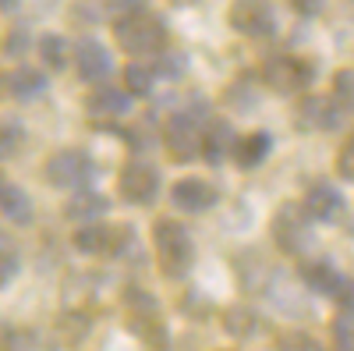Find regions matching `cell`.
Masks as SVG:
<instances>
[{"mask_svg": "<svg viewBox=\"0 0 354 351\" xmlns=\"http://www.w3.org/2000/svg\"><path fill=\"white\" fill-rule=\"evenodd\" d=\"M124 309H128V323L135 327L138 337L149 341V330L163 334L167 327L160 323V309H156V298L153 295H145V291H128V298H124ZM167 337V334H163Z\"/></svg>", "mask_w": 354, "mask_h": 351, "instance_id": "10", "label": "cell"}, {"mask_svg": "<svg viewBox=\"0 0 354 351\" xmlns=\"http://www.w3.org/2000/svg\"><path fill=\"white\" fill-rule=\"evenodd\" d=\"M113 36L128 53H156L163 50L167 43V21L160 15H149V11H131L124 18H117L113 25Z\"/></svg>", "mask_w": 354, "mask_h": 351, "instance_id": "3", "label": "cell"}, {"mask_svg": "<svg viewBox=\"0 0 354 351\" xmlns=\"http://www.w3.org/2000/svg\"><path fill=\"white\" fill-rule=\"evenodd\" d=\"M301 206H305V213H308L312 220L333 224V220H340V213H344V195H340V188L319 181V185H312V188L305 192Z\"/></svg>", "mask_w": 354, "mask_h": 351, "instance_id": "12", "label": "cell"}, {"mask_svg": "<svg viewBox=\"0 0 354 351\" xmlns=\"http://www.w3.org/2000/svg\"><path fill=\"white\" fill-rule=\"evenodd\" d=\"M223 330L230 334V337H252V334H259L262 330V323H259V316L248 309V305H234V309H227L223 312Z\"/></svg>", "mask_w": 354, "mask_h": 351, "instance_id": "20", "label": "cell"}, {"mask_svg": "<svg viewBox=\"0 0 354 351\" xmlns=\"http://www.w3.org/2000/svg\"><path fill=\"white\" fill-rule=\"evenodd\" d=\"M277 344H280V348H319L312 337H301V334H287V337H280Z\"/></svg>", "mask_w": 354, "mask_h": 351, "instance_id": "32", "label": "cell"}, {"mask_svg": "<svg viewBox=\"0 0 354 351\" xmlns=\"http://www.w3.org/2000/svg\"><path fill=\"white\" fill-rule=\"evenodd\" d=\"M227 18L241 36H252V39H266L277 33V15L270 0H230Z\"/></svg>", "mask_w": 354, "mask_h": 351, "instance_id": "7", "label": "cell"}, {"mask_svg": "<svg viewBox=\"0 0 354 351\" xmlns=\"http://www.w3.org/2000/svg\"><path fill=\"white\" fill-rule=\"evenodd\" d=\"M128 110H131V93L100 89L96 96H88V114H96V117H121Z\"/></svg>", "mask_w": 354, "mask_h": 351, "instance_id": "19", "label": "cell"}, {"mask_svg": "<svg viewBox=\"0 0 354 351\" xmlns=\"http://www.w3.org/2000/svg\"><path fill=\"white\" fill-rule=\"evenodd\" d=\"M270 234H273V245L283 252V255H294V259H305L315 252V231H312V217L305 213V206L298 202H283L277 210L273 224H270Z\"/></svg>", "mask_w": 354, "mask_h": 351, "instance_id": "2", "label": "cell"}, {"mask_svg": "<svg viewBox=\"0 0 354 351\" xmlns=\"http://www.w3.org/2000/svg\"><path fill=\"white\" fill-rule=\"evenodd\" d=\"M163 145L177 163H192L202 156V128L192 110H177L163 125Z\"/></svg>", "mask_w": 354, "mask_h": 351, "instance_id": "5", "label": "cell"}, {"mask_svg": "<svg viewBox=\"0 0 354 351\" xmlns=\"http://www.w3.org/2000/svg\"><path fill=\"white\" fill-rule=\"evenodd\" d=\"M333 341L340 348H354V312L344 309L337 319H333Z\"/></svg>", "mask_w": 354, "mask_h": 351, "instance_id": "27", "label": "cell"}, {"mask_svg": "<svg viewBox=\"0 0 354 351\" xmlns=\"http://www.w3.org/2000/svg\"><path fill=\"white\" fill-rule=\"evenodd\" d=\"M0 210H4L11 220H18V224L32 220V202H28V195L18 185H0Z\"/></svg>", "mask_w": 354, "mask_h": 351, "instance_id": "21", "label": "cell"}, {"mask_svg": "<svg viewBox=\"0 0 354 351\" xmlns=\"http://www.w3.org/2000/svg\"><path fill=\"white\" fill-rule=\"evenodd\" d=\"M25 145V128L15 117H0V160H11Z\"/></svg>", "mask_w": 354, "mask_h": 351, "instance_id": "23", "label": "cell"}, {"mask_svg": "<svg viewBox=\"0 0 354 351\" xmlns=\"http://www.w3.org/2000/svg\"><path fill=\"white\" fill-rule=\"evenodd\" d=\"M337 170H340V178L354 181V135L344 142V150H340V156H337Z\"/></svg>", "mask_w": 354, "mask_h": 351, "instance_id": "29", "label": "cell"}, {"mask_svg": "<svg viewBox=\"0 0 354 351\" xmlns=\"http://www.w3.org/2000/svg\"><path fill=\"white\" fill-rule=\"evenodd\" d=\"M287 4L298 11V15H305V18H315L322 8H326V0H287Z\"/></svg>", "mask_w": 354, "mask_h": 351, "instance_id": "30", "label": "cell"}, {"mask_svg": "<svg viewBox=\"0 0 354 351\" xmlns=\"http://www.w3.org/2000/svg\"><path fill=\"white\" fill-rule=\"evenodd\" d=\"M15 270H18V255H15V245H11V238H8V231L0 227V284H8Z\"/></svg>", "mask_w": 354, "mask_h": 351, "instance_id": "26", "label": "cell"}, {"mask_svg": "<svg viewBox=\"0 0 354 351\" xmlns=\"http://www.w3.org/2000/svg\"><path fill=\"white\" fill-rule=\"evenodd\" d=\"M234 142H238V135H234L230 121L213 117V121L202 128V156H205V163H223V156L234 153Z\"/></svg>", "mask_w": 354, "mask_h": 351, "instance_id": "14", "label": "cell"}, {"mask_svg": "<svg viewBox=\"0 0 354 351\" xmlns=\"http://www.w3.org/2000/svg\"><path fill=\"white\" fill-rule=\"evenodd\" d=\"M174 4H181V8H185V4H195V0H174Z\"/></svg>", "mask_w": 354, "mask_h": 351, "instance_id": "33", "label": "cell"}, {"mask_svg": "<svg viewBox=\"0 0 354 351\" xmlns=\"http://www.w3.org/2000/svg\"><path fill=\"white\" fill-rule=\"evenodd\" d=\"M121 195L131 206H153L160 199V170L145 160H128L121 170Z\"/></svg>", "mask_w": 354, "mask_h": 351, "instance_id": "8", "label": "cell"}, {"mask_svg": "<svg viewBox=\"0 0 354 351\" xmlns=\"http://www.w3.org/2000/svg\"><path fill=\"white\" fill-rule=\"evenodd\" d=\"M142 8L138 0H75V15L82 21H117Z\"/></svg>", "mask_w": 354, "mask_h": 351, "instance_id": "17", "label": "cell"}, {"mask_svg": "<svg viewBox=\"0 0 354 351\" xmlns=\"http://www.w3.org/2000/svg\"><path fill=\"white\" fill-rule=\"evenodd\" d=\"M160 71H163V78H177V71H185V57H181V53L163 57V61H160Z\"/></svg>", "mask_w": 354, "mask_h": 351, "instance_id": "31", "label": "cell"}, {"mask_svg": "<svg viewBox=\"0 0 354 351\" xmlns=\"http://www.w3.org/2000/svg\"><path fill=\"white\" fill-rule=\"evenodd\" d=\"M39 57H43V64L53 68V71H61L68 64V57H71V46L64 36H57V33H46L39 39Z\"/></svg>", "mask_w": 354, "mask_h": 351, "instance_id": "22", "label": "cell"}, {"mask_svg": "<svg viewBox=\"0 0 354 351\" xmlns=\"http://www.w3.org/2000/svg\"><path fill=\"white\" fill-rule=\"evenodd\" d=\"M43 85H46L43 71H32V68H18V71L8 75V89H11L15 96H36Z\"/></svg>", "mask_w": 354, "mask_h": 351, "instance_id": "24", "label": "cell"}, {"mask_svg": "<svg viewBox=\"0 0 354 351\" xmlns=\"http://www.w3.org/2000/svg\"><path fill=\"white\" fill-rule=\"evenodd\" d=\"M312 64L308 61H298V57H270L262 64V82L270 85L273 93L280 96H298L312 85Z\"/></svg>", "mask_w": 354, "mask_h": 351, "instance_id": "6", "label": "cell"}, {"mask_svg": "<svg viewBox=\"0 0 354 351\" xmlns=\"http://www.w3.org/2000/svg\"><path fill=\"white\" fill-rule=\"evenodd\" d=\"M333 96H337L347 110H354V71H351V68L337 71V78H333Z\"/></svg>", "mask_w": 354, "mask_h": 351, "instance_id": "28", "label": "cell"}, {"mask_svg": "<svg viewBox=\"0 0 354 351\" xmlns=\"http://www.w3.org/2000/svg\"><path fill=\"white\" fill-rule=\"evenodd\" d=\"M110 68H113V61L103 43H96V39L75 43V71L82 82H103L110 75Z\"/></svg>", "mask_w": 354, "mask_h": 351, "instance_id": "11", "label": "cell"}, {"mask_svg": "<svg viewBox=\"0 0 354 351\" xmlns=\"http://www.w3.org/2000/svg\"><path fill=\"white\" fill-rule=\"evenodd\" d=\"M15 4V0H0V8H11Z\"/></svg>", "mask_w": 354, "mask_h": 351, "instance_id": "34", "label": "cell"}, {"mask_svg": "<svg viewBox=\"0 0 354 351\" xmlns=\"http://www.w3.org/2000/svg\"><path fill=\"white\" fill-rule=\"evenodd\" d=\"M270 150H273V138L266 132H252V135L234 142V163L241 170H255L266 156H270Z\"/></svg>", "mask_w": 354, "mask_h": 351, "instance_id": "18", "label": "cell"}, {"mask_svg": "<svg viewBox=\"0 0 354 351\" xmlns=\"http://www.w3.org/2000/svg\"><path fill=\"white\" fill-rule=\"evenodd\" d=\"M153 82H156V71L142 68V64H128V71H124V89H128L131 96H149V93H153Z\"/></svg>", "mask_w": 354, "mask_h": 351, "instance_id": "25", "label": "cell"}, {"mask_svg": "<svg viewBox=\"0 0 354 351\" xmlns=\"http://www.w3.org/2000/svg\"><path fill=\"white\" fill-rule=\"evenodd\" d=\"M170 199H174L177 210L202 213V210H209L213 202H216V188L209 181H202V178H185V181H177L170 188Z\"/></svg>", "mask_w": 354, "mask_h": 351, "instance_id": "13", "label": "cell"}, {"mask_svg": "<svg viewBox=\"0 0 354 351\" xmlns=\"http://www.w3.org/2000/svg\"><path fill=\"white\" fill-rule=\"evenodd\" d=\"M110 210V199L93 192V188H75L68 206H64V217L68 220H78V224H96L103 213Z\"/></svg>", "mask_w": 354, "mask_h": 351, "instance_id": "15", "label": "cell"}, {"mask_svg": "<svg viewBox=\"0 0 354 351\" xmlns=\"http://www.w3.org/2000/svg\"><path fill=\"white\" fill-rule=\"evenodd\" d=\"M153 245H156V262L167 277H185L195 267V242L185 231V224H177L170 217L153 224Z\"/></svg>", "mask_w": 354, "mask_h": 351, "instance_id": "1", "label": "cell"}, {"mask_svg": "<svg viewBox=\"0 0 354 351\" xmlns=\"http://www.w3.org/2000/svg\"><path fill=\"white\" fill-rule=\"evenodd\" d=\"M344 121H347V107L337 96L333 100L312 96L298 107V125L308 132H337V128H344Z\"/></svg>", "mask_w": 354, "mask_h": 351, "instance_id": "9", "label": "cell"}, {"mask_svg": "<svg viewBox=\"0 0 354 351\" xmlns=\"http://www.w3.org/2000/svg\"><path fill=\"white\" fill-rule=\"evenodd\" d=\"M301 280L315 291V295H330V298H333L347 277L333 267L330 259H308L305 267H301Z\"/></svg>", "mask_w": 354, "mask_h": 351, "instance_id": "16", "label": "cell"}, {"mask_svg": "<svg viewBox=\"0 0 354 351\" xmlns=\"http://www.w3.org/2000/svg\"><path fill=\"white\" fill-rule=\"evenodd\" d=\"M93 178H96V163L82 150H61L46 160V181L53 188L75 192V188H85Z\"/></svg>", "mask_w": 354, "mask_h": 351, "instance_id": "4", "label": "cell"}]
</instances>
